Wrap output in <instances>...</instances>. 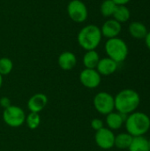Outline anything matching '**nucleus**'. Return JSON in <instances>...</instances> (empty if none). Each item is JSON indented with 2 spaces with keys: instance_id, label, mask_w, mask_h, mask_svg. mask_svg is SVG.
I'll return each instance as SVG.
<instances>
[{
  "instance_id": "obj_26",
  "label": "nucleus",
  "mask_w": 150,
  "mask_h": 151,
  "mask_svg": "<svg viewBox=\"0 0 150 151\" xmlns=\"http://www.w3.org/2000/svg\"><path fill=\"white\" fill-rule=\"evenodd\" d=\"M145 43H146L148 49L150 50V31L148 32V34H147V35L145 37Z\"/></svg>"
},
{
  "instance_id": "obj_6",
  "label": "nucleus",
  "mask_w": 150,
  "mask_h": 151,
  "mask_svg": "<svg viewBox=\"0 0 150 151\" xmlns=\"http://www.w3.org/2000/svg\"><path fill=\"white\" fill-rule=\"evenodd\" d=\"M93 103L95 110L103 115H108L115 109L114 97L107 92H99L96 94Z\"/></svg>"
},
{
  "instance_id": "obj_22",
  "label": "nucleus",
  "mask_w": 150,
  "mask_h": 151,
  "mask_svg": "<svg viewBox=\"0 0 150 151\" xmlns=\"http://www.w3.org/2000/svg\"><path fill=\"white\" fill-rule=\"evenodd\" d=\"M13 68L12 61L8 58H0V74L7 75L9 74Z\"/></svg>"
},
{
  "instance_id": "obj_17",
  "label": "nucleus",
  "mask_w": 150,
  "mask_h": 151,
  "mask_svg": "<svg viewBox=\"0 0 150 151\" xmlns=\"http://www.w3.org/2000/svg\"><path fill=\"white\" fill-rule=\"evenodd\" d=\"M128 150L129 151H149V140H147L143 136L133 137Z\"/></svg>"
},
{
  "instance_id": "obj_5",
  "label": "nucleus",
  "mask_w": 150,
  "mask_h": 151,
  "mask_svg": "<svg viewBox=\"0 0 150 151\" xmlns=\"http://www.w3.org/2000/svg\"><path fill=\"white\" fill-rule=\"evenodd\" d=\"M3 119L9 127H19L25 123L26 114L20 107L11 105L4 110Z\"/></svg>"
},
{
  "instance_id": "obj_20",
  "label": "nucleus",
  "mask_w": 150,
  "mask_h": 151,
  "mask_svg": "<svg viewBox=\"0 0 150 151\" xmlns=\"http://www.w3.org/2000/svg\"><path fill=\"white\" fill-rule=\"evenodd\" d=\"M116 7L117 4L112 0H104L100 6V11L103 16L111 17L113 15Z\"/></svg>"
},
{
  "instance_id": "obj_11",
  "label": "nucleus",
  "mask_w": 150,
  "mask_h": 151,
  "mask_svg": "<svg viewBox=\"0 0 150 151\" xmlns=\"http://www.w3.org/2000/svg\"><path fill=\"white\" fill-rule=\"evenodd\" d=\"M48 104V97L46 95L38 93L32 96L27 102V108L31 112L39 113Z\"/></svg>"
},
{
  "instance_id": "obj_1",
  "label": "nucleus",
  "mask_w": 150,
  "mask_h": 151,
  "mask_svg": "<svg viewBox=\"0 0 150 151\" xmlns=\"http://www.w3.org/2000/svg\"><path fill=\"white\" fill-rule=\"evenodd\" d=\"M115 109L118 112L129 115L136 111L141 103V97L138 92L131 88L121 90L114 97Z\"/></svg>"
},
{
  "instance_id": "obj_28",
  "label": "nucleus",
  "mask_w": 150,
  "mask_h": 151,
  "mask_svg": "<svg viewBox=\"0 0 150 151\" xmlns=\"http://www.w3.org/2000/svg\"><path fill=\"white\" fill-rule=\"evenodd\" d=\"M149 151H150V140H149Z\"/></svg>"
},
{
  "instance_id": "obj_13",
  "label": "nucleus",
  "mask_w": 150,
  "mask_h": 151,
  "mask_svg": "<svg viewBox=\"0 0 150 151\" xmlns=\"http://www.w3.org/2000/svg\"><path fill=\"white\" fill-rule=\"evenodd\" d=\"M57 63L61 69L65 71H70L72 68H74V66L76 65L77 58L74 53L71 51H65L59 55Z\"/></svg>"
},
{
  "instance_id": "obj_9",
  "label": "nucleus",
  "mask_w": 150,
  "mask_h": 151,
  "mask_svg": "<svg viewBox=\"0 0 150 151\" xmlns=\"http://www.w3.org/2000/svg\"><path fill=\"white\" fill-rule=\"evenodd\" d=\"M101 75L96 69L85 68L80 73V81L81 84L88 88H95L101 83Z\"/></svg>"
},
{
  "instance_id": "obj_4",
  "label": "nucleus",
  "mask_w": 150,
  "mask_h": 151,
  "mask_svg": "<svg viewBox=\"0 0 150 151\" xmlns=\"http://www.w3.org/2000/svg\"><path fill=\"white\" fill-rule=\"evenodd\" d=\"M105 52L108 58L118 64L126 59L128 56V47L123 39L118 37L111 38L108 39L105 43Z\"/></svg>"
},
{
  "instance_id": "obj_12",
  "label": "nucleus",
  "mask_w": 150,
  "mask_h": 151,
  "mask_svg": "<svg viewBox=\"0 0 150 151\" xmlns=\"http://www.w3.org/2000/svg\"><path fill=\"white\" fill-rule=\"evenodd\" d=\"M118 63L112 60L110 58H100L98 65L96 66V71L100 73V75L109 76L114 73L118 69Z\"/></svg>"
},
{
  "instance_id": "obj_19",
  "label": "nucleus",
  "mask_w": 150,
  "mask_h": 151,
  "mask_svg": "<svg viewBox=\"0 0 150 151\" xmlns=\"http://www.w3.org/2000/svg\"><path fill=\"white\" fill-rule=\"evenodd\" d=\"M133 140V136L128 133H122L115 136V143L114 146L120 150L128 149Z\"/></svg>"
},
{
  "instance_id": "obj_2",
  "label": "nucleus",
  "mask_w": 150,
  "mask_h": 151,
  "mask_svg": "<svg viewBox=\"0 0 150 151\" xmlns=\"http://www.w3.org/2000/svg\"><path fill=\"white\" fill-rule=\"evenodd\" d=\"M125 124L127 133L133 137L143 136L150 129L149 117L141 111H134L129 114Z\"/></svg>"
},
{
  "instance_id": "obj_16",
  "label": "nucleus",
  "mask_w": 150,
  "mask_h": 151,
  "mask_svg": "<svg viewBox=\"0 0 150 151\" xmlns=\"http://www.w3.org/2000/svg\"><path fill=\"white\" fill-rule=\"evenodd\" d=\"M99 60H100L99 54L95 51V50H87V52L83 56L82 62L85 68L95 69Z\"/></svg>"
},
{
  "instance_id": "obj_21",
  "label": "nucleus",
  "mask_w": 150,
  "mask_h": 151,
  "mask_svg": "<svg viewBox=\"0 0 150 151\" xmlns=\"http://www.w3.org/2000/svg\"><path fill=\"white\" fill-rule=\"evenodd\" d=\"M25 122L27 123V126L30 129H32V130L36 129L41 123V118H40L39 113L30 112L27 116H26Z\"/></svg>"
},
{
  "instance_id": "obj_14",
  "label": "nucleus",
  "mask_w": 150,
  "mask_h": 151,
  "mask_svg": "<svg viewBox=\"0 0 150 151\" xmlns=\"http://www.w3.org/2000/svg\"><path fill=\"white\" fill-rule=\"evenodd\" d=\"M128 115L122 114L119 112H111L106 117V124L108 128L111 130H118L121 128L123 124L125 123Z\"/></svg>"
},
{
  "instance_id": "obj_23",
  "label": "nucleus",
  "mask_w": 150,
  "mask_h": 151,
  "mask_svg": "<svg viewBox=\"0 0 150 151\" xmlns=\"http://www.w3.org/2000/svg\"><path fill=\"white\" fill-rule=\"evenodd\" d=\"M91 127L95 130V131H98L100 129H102L103 127V122L102 119H94L92 121H91Z\"/></svg>"
},
{
  "instance_id": "obj_15",
  "label": "nucleus",
  "mask_w": 150,
  "mask_h": 151,
  "mask_svg": "<svg viewBox=\"0 0 150 151\" xmlns=\"http://www.w3.org/2000/svg\"><path fill=\"white\" fill-rule=\"evenodd\" d=\"M129 33L130 35L136 39H143L148 34V29L146 26L139 21H133L129 25Z\"/></svg>"
},
{
  "instance_id": "obj_8",
  "label": "nucleus",
  "mask_w": 150,
  "mask_h": 151,
  "mask_svg": "<svg viewBox=\"0 0 150 151\" xmlns=\"http://www.w3.org/2000/svg\"><path fill=\"white\" fill-rule=\"evenodd\" d=\"M95 140L97 146L100 147L101 149L110 150L114 147L115 134L112 132V130L103 127L102 129L96 131Z\"/></svg>"
},
{
  "instance_id": "obj_27",
  "label": "nucleus",
  "mask_w": 150,
  "mask_h": 151,
  "mask_svg": "<svg viewBox=\"0 0 150 151\" xmlns=\"http://www.w3.org/2000/svg\"><path fill=\"white\" fill-rule=\"evenodd\" d=\"M2 84H3V76L0 74V88L2 87Z\"/></svg>"
},
{
  "instance_id": "obj_25",
  "label": "nucleus",
  "mask_w": 150,
  "mask_h": 151,
  "mask_svg": "<svg viewBox=\"0 0 150 151\" xmlns=\"http://www.w3.org/2000/svg\"><path fill=\"white\" fill-rule=\"evenodd\" d=\"M117 5H126L127 3H129L131 0H112Z\"/></svg>"
},
{
  "instance_id": "obj_7",
  "label": "nucleus",
  "mask_w": 150,
  "mask_h": 151,
  "mask_svg": "<svg viewBox=\"0 0 150 151\" xmlns=\"http://www.w3.org/2000/svg\"><path fill=\"white\" fill-rule=\"evenodd\" d=\"M67 13L69 18L76 23L84 22L88 15L86 4L80 0L70 1L67 5Z\"/></svg>"
},
{
  "instance_id": "obj_10",
  "label": "nucleus",
  "mask_w": 150,
  "mask_h": 151,
  "mask_svg": "<svg viewBox=\"0 0 150 151\" xmlns=\"http://www.w3.org/2000/svg\"><path fill=\"white\" fill-rule=\"evenodd\" d=\"M121 28H122L121 23L112 19L106 20L100 29H101V33L103 36L108 39H111V38L118 37V35L121 32Z\"/></svg>"
},
{
  "instance_id": "obj_18",
  "label": "nucleus",
  "mask_w": 150,
  "mask_h": 151,
  "mask_svg": "<svg viewBox=\"0 0 150 151\" xmlns=\"http://www.w3.org/2000/svg\"><path fill=\"white\" fill-rule=\"evenodd\" d=\"M112 16L114 17V19L117 20L118 22L124 23L130 19L131 12L126 5H117Z\"/></svg>"
},
{
  "instance_id": "obj_3",
  "label": "nucleus",
  "mask_w": 150,
  "mask_h": 151,
  "mask_svg": "<svg viewBox=\"0 0 150 151\" xmlns=\"http://www.w3.org/2000/svg\"><path fill=\"white\" fill-rule=\"evenodd\" d=\"M102 33L99 27L95 25H88L80 29L77 40L80 46L85 50H95L101 42Z\"/></svg>"
},
{
  "instance_id": "obj_24",
  "label": "nucleus",
  "mask_w": 150,
  "mask_h": 151,
  "mask_svg": "<svg viewBox=\"0 0 150 151\" xmlns=\"http://www.w3.org/2000/svg\"><path fill=\"white\" fill-rule=\"evenodd\" d=\"M0 105L1 107H3L4 109H6L8 108L9 106H11V101L8 97L6 96H4L0 99Z\"/></svg>"
}]
</instances>
